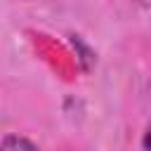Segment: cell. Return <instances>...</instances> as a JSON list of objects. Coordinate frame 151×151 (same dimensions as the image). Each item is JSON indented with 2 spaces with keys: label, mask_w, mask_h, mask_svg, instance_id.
<instances>
[{
  "label": "cell",
  "mask_w": 151,
  "mask_h": 151,
  "mask_svg": "<svg viewBox=\"0 0 151 151\" xmlns=\"http://www.w3.org/2000/svg\"><path fill=\"white\" fill-rule=\"evenodd\" d=\"M144 151H151V123L146 125V132H144Z\"/></svg>",
  "instance_id": "2"
},
{
  "label": "cell",
  "mask_w": 151,
  "mask_h": 151,
  "mask_svg": "<svg viewBox=\"0 0 151 151\" xmlns=\"http://www.w3.org/2000/svg\"><path fill=\"white\" fill-rule=\"evenodd\" d=\"M0 151H38V146L26 139V137H19V134H9L0 142Z\"/></svg>",
  "instance_id": "1"
}]
</instances>
